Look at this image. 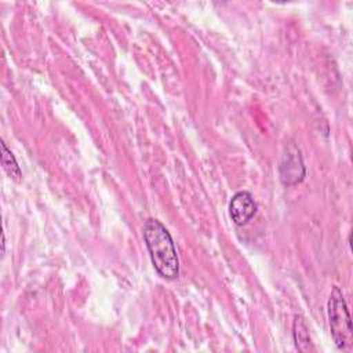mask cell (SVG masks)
<instances>
[{
    "mask_svg": "<svg viewBox=\"0 0 353 353\" xmlns=\"http://www.w3.org/2000/svg\"><path fill=\"white\" fill-rule=\"evenodd\" d=\"M292 336L295 342V347L299 352H310L313 350L310 335H309V328L303 320L302 316L296 314L292 325Z\"/></svg>",
    "mask_w": 353,
    "mask_h": 353,
    "instance_id": "obj_5",
    "label": "cell"
},
{
    "mask_svg": "<svg viewBox=\"0 0 353 353\" xmlns=\"http://www.w3.org/2000/svg\"><path fill=\"white\" fill-rule=\"evenodd\" d=\"M328 323L332 339L338 349L346 350L352 345V321L350 314L339 287L334 285L327 302Z\"/></svg>",
    "mask_w": 353,
    "mask_h": 353,
    "instance_id": "obj_2",
    "label": "cell"
},
{
    "mask_svg": "<svg viewBox=\"0 0 353 353\" xmlns=\"http://www.w3.org/2000/svg\"><path fill=\"white\" fill-rule=\"evenodd\" d=\"M256 212L254 197L248 192H237L229 203V214L236 225H245Z\"/></svg>",
    "mask_w": 353,
    "mask_h": 353,
    "instance_id": "obj_4",
    "label": "cell"
},
{
    "mask_svg": "<svg viewBox=\"0 0 353 353\" xmlns=\"http://www.w3.org/2000/svg\"><path fill=\"white\" fill-rule=\"evenodd\" d=\"M143 240L156 272L165 280H174L179 274V261L174 240L165 226L154 218L143 223Z\"/></svg>",
    "mask_w": 353,
    "mask_h": 353,
    "instance_id": "obj_1",
    "label": "cell"
},
{
    "mask_svg": "<svg viewBox=\"0 0 353 353\" xmlns=\"http://www.w3.org/2000/svg\"><path fill=\"white\" fill-rule=\"evenodd\" d=\"M1 164L11 179H14L17 182H19L22 179L21 168H19L14 154L11 153V150L7 148V145L4 142H1Z\"/></svg>",
    "mask_w": 353,
    "mask_h": 353,
    "instance_id": "obj_6",
    "label": "cell"
},
{
    "mask_svg": "<svg viewBox=\"0 0 353 353\" xmlns=\"http://www.w3.org/2000/svg\"><path fill=\"white\" fill-rule=\"evenodd\" d=\"M6 252V237H4V233H3V254Z\"/></svg>",
    "mask_w": 353,
    "mask_h": 353,
    "instance_id": "obj_7",
    "label": "cell"
},
{
    "mask_svg": "<svg viewBox=\"0 0 353 353\" xmlns=\"http://www.w3.org/2000/svg\"><path fill=\"white\" fill-rule=\"evenodd\" d=\"M280 179L284 185L291 186L303 181L306 175V170L302 161V156L299 149L294 143H288L281 156V161L279 165Z\"/></svg>",
    "mask_w": 353,
    "mask_h": 353,
    "instance_id": "obj_3",
    "label": "cell"
}]
</instances>
